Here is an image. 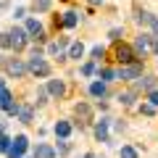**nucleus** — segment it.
<instances>
[{
    "label": "nucleus",
    "instance_id": "f257e3e1",
    "mask_svg": "<svg viewBox=\"0 0 158 158\" xmlns=\"http://www.w3.org/2000/svg\"><path fill=\"white\" fill-rule=\"evenodd\" d=\"M27 69L34 74V77H50V63H48L42 56H32L29 63H27Z\"/></svg>",
    "mask_w": 158,
    "mask_h": 158
},
{
    "label": "nucleus",
    "instance_id": "f03ea898",
    "mask_svg": "<svg viewBox=\"0 0 158 158\" xmlns=\"http://www.w3.org/2000/svg\"><path fill=\"white\" fill-rule=\"evenodd\" d=\"M142 77V63L135 61V63H124V66L116 71V79H137Z\"/></svg>",
    "mask_w": 158,
    "mask_h": 158
},
{
    "label": "nucleus",
    "instance_id": "7ed1b4c3",
    "mask_svg": "<svg viewBox=\"0 0 158 158\" xmlns=\"http://www.w3.org/2000/svg\"><path fill=\"white\" fill-rule=\"evenodd\" d=\"M113 56H116V61L124 66V63H135L137 61V56H135V50H132L129 45H124V42H118L116 45V50H113Z\"/></svg>",
    "mask_w": 158,
    "mask_h": 158
},
{
    "label": "nucleus",
    "instance_id": "20e7f679",
    "mask_svg": "<svg viewBox=\"0 0 158 158\" xmlns=\"http://www.w3.org/2000/svg\"><path fill=\"white\" fill-rule=\"evenodd\" d=\"M8 34H11V48H13V50H21V48H27V42H29V32H27V29L13 27Z\"/></svg>",
    "mask_w": 158,
    "mask_h": 158
},
{
    "label": "nucleus",
    "instance_id": "39448f33",
    "mask_svg": "<svg viewBox=\"0 0 158 158\" xmlns=\"http://www.w3.org/2000/svg\"><path fill=\"white\" fill-rule=\"evenodd\" d=\"M0 63L6 66V71L11 74V77H24V74L29 71V69L24 66L21 61H11V58H3V56H0Z\"/></svg>",
    "mask_w": 158,
    "mask_h": 158
},
{
    "label": "nucleus",
    "instance_id": "423d86ee",
    "mask_svg": "<svg viewBox=\"0 0 158 158\" xmlns=\"http://www.w3.org/2000/svg\"><path fill=\"white\" fill-rule=\"evenodd\" d=\"M24 153H27V137L19 135L16 140L11 142V150H8V158H24Z\"/></svg>",
    "mask_w": 158,
    "mask_h": 158
},
{
    "label": "nucleus",
    "instance_id": "0eeeda50",
    "mask_svg": "<svg viewBox=\"0 0 158 158\" xmlns=\"http://www.w3.org/2000/svg\"><path fill=\"white\" fill-rule=\"evenodd\" d=\"M0 108H3V111H8L11 116H16V113H19V106H13V95H11L8 90L0 92Z\"/></svg>",
    "mask_w": 158,
    "mask_h": 158
},
{
    "label": "nucleus",
    "instance_id": "6e6552de",
    "mask_svg": "<svg viewBox=\"0 0 158 158\" xmlns=\"http://www.w3.org/2000/svg\"><path fill=\"white\" fill-rule=\"evenodd\" d=\"M156 85H158V79L156 77H137V82H135V92L137 90H156Z\"/></svg>",
    "mask_w": 158,
    "mask_h": 158
},
{
    "label": "nucleus",
    "instance_id": "1a4fd4ad",
    "mask_svg": "<svg viewBox=\"0 0 158 158\" xmlns=\"http://www.w3.org/2000/svg\"><path fill=\"white\" fill-rule=\"evenodd\" d=\"M74 113H77L79 121H92V108L87 106V103H77V106H74Z\"/></svg>",
    "mask_w": 158,
    "mask_h": 158
},
{
    "label": "nucleus",
    "instance_id": "9d476101",
    "mask_svg": "<svg viewBox=\"0 0 158 158\" xmlns=\"http://www.w3.org/2000/svg\"><path fill=\"white\" fill-rule=\"evenodd\" d=\"M48 92H50L53 98H63L66 87H63V82H61V79H50V82H48Z\"/></svg>",
    "mask_w": 158,
    "mask_h": 158
},
{
    "label": "nucleus",
    "instance_id": "9b49d317",
    "mask_svg": "<svg viewBox=\"0 0 158 158\" xmlns=\"http://www.w3.org/2000/svg\"><path fill=\"white\" fill-rule=\"evenodd\" d=\"M135 48L142 53V56H145V53L153 48V37H148V34H140V37H137V42H135Z\"/></svg>",
    "mask_w": 158,
    "mask_h": 158
},
{
    "label": "nucleus",
    "instance_id": "f8f14e48",
    "mask_svg": "<svg viewBox=\"0 0 158 158\" xmlns=\"http://www.w3.org/2000/svg\"><path fill=\"white\" fill-rule=\"evenodd\" d=\"M77 24H79V13H77V11H69V13H63V19H61V27L74 29Z\"/></svg>",
    "mask_w": 158,
    "mask_h": 158
},
{
    "label": "nucleus",
    "instance_id": "ddd939ff",
    "mask_svg": "<svg viewBox=\"0 0 158 158\" xmlns=\"http://www.w3.org/2000/svg\"><path fill=\"white\" fill-rule=\"evenodd\" d=\"M95 137H98L100 142L108 140V118H100V121H98V127H95Z\"/></svg>",
    "mask_w": 158,
    "mask_h": 158
},
{
    "label": "nucleus",
    "instance_id": "4468645a",
    "mask_svg": "<svg viewBox=\"0 0 158 158\" xmlns=\"http://www.w3.org/2000/svg\"><path fill=\"white\" fill-rule=\"evenodd\" d=\"M34 158H56V150L50 145H37L34 148Z\"/></svg>",
    "mask_w": 158,
    "mask_h": 158
},
{
    "label": "nucleus",
    "instance_id": "2eb2a0df",
    "mask_svg": "<svg viewBox=\"0 0 158 158\" xmlns=\"http://www.w3.org/2000/svg\"><path fill=\"white\" fill-rule=\"evenodd\" d=\"M90 95L92 98H103L106 95V82H92L90 85Z\"/></svg>",
    "mask_w": 158,
    "mask_h": 158
},
{
    "label": "nucleus",
    "instance_id": "dca6fc26",
    "mask_svg": "<svg viewBox=\"0 0 158 158\" xmlns=\"http://www.w3.org/2000/svg\"><path fill=\"white\" fill-rule=\"evenodd\" d=\"M56 135L66 140V137L71 135V124H69V121H58V124H56Z\"/></svg>",
    "mask_w": 158,
    "mask_h": 158
},
{
    "label": "nucleus",
    "instance_id": "f3484780",
    "mask_svg": "<svg viewBox=\"0 0 158 158\" xmlns=\"http://www.w3.org/2000/svg\"><path fill=\"white\" fill-rule=\"evenodd\" d=\"M50 3L53 0H32V8H34V13H45L50 8Z\"/></svg>",
    "mask_w": 158,
    "mask_h": 158
},
{
    "label": "nucleus",
    "instance_id": "a211bd4d",
    "mask_svg": "<svg viewBox=\"0 0 158 158\" xmlns=\"http://www.w3.org/2000/svg\"><path fill=\"white\" fill-rule=\"evenodd\" d=\"M27 32L29 34H42V24H40L37 19H29L27 21Z\"/></svg>",
    "mask_w": 158,
    "mask_h": 158
},
{
    "label": "nucleus",
    "instance_id": "6ab92c4d",
    "mask_svg": "<svg viewBox=\"0 0 158 158\" xmlns=\"http://www.w3.org/2000/svg\"><path fill=\"white\" fill-rule=\"evenodd\" d=\"M19 118H21L24 124H29V121H32V108L29 106H24V108H19V113H16Z\"/></svg>",
    "mask_w": 158,
    "mask_h": 158
},
{
    "label": "nucleus",
    "instance_id": "aec40b11",
    "mask_svg": "<svg viewBox=\"0 0 158 158\" xmlns=\"http://www.w3.org/2000/svg\"><path fill=\"white\" fill-rule=\"evenodd\" d=\"M82 53H85V45L82 42H74L71 50H69V58H82Z\"/></svg>",
    "mask_w": 158,
    "mask_h": 158
},
{
    "label": "nucleus",
    "instance_id": "412c9836",
    "mask_svg": "<svg viewBox=\"0 0 158 158\" xmlns=\"http://www.w3.org/2000/svg\"><path fill=\"white\" fill-rule=\"evenodd\" d=\"M118 156H121V158H137V150H135V148H132V145H124V148H121V153H118Z\"/></svg>",
    "mask_w": 158,
    "mask_h": 158
},
{
    "label": "nucleus",
    "instance_id": "4be33fe9",
    "mask_svg": "<svg viewBox=\"0 0 158 158\" xmlns=\"http://www.w3.org/2000/svg\"><path fill=\"white\" fill-rule=\"evenodd\" d=\"M11 142H13L11 137H6L3 132H0V150H6V153H8V150H11Z\"/></svg>",
    "mask_w": 158,
    "mask_h": 158
},
{
    "label": "nucleus",
    "instance_id": "5701e85b",
    "mask_svg": "<svg viewBox=\"0 0 158 158\" xmlns=\"http://www.w3.org/2000/svg\"><path fill=\"white\" fill-rule=\"evenodd\" d=\"M118 100L124 103V106H132V103H135V92H121V95H118Z\"/></svg>",
    "mask_w": 158,
    "mask_h": 158
},
{
    "label": "nucleus",
    "instance_id": "b1692460",
    "mask_svg": "<svg viewBox=\"0 0 158 158\" xmlns=\"http://www.w3.org/2000/svg\"><path fill=\"white\" fill-rule=\"evenodd\" d=\"M100 77H103V82H111V79H116V71H113V69H103Z\"/></svg>",
    "mask_w": 158,
    "mask_h": 158
},
{
    "label": "nucleus",
    "instance_id": "393cba45",
    "mask_svg": "<svg viewBox=\"0 0 158 158\" xmlns=\"http://www.w3.org/2000/svg\"><path fill=\"white\" fill-rule=\"evenodd\" d=\"M148 103H150L153 108H158V90H150V92H148Z\"/></svg>",
    "mask_w": 158,
    "mask_h": 158
},
{
    "label": "nucleus",
    "instance_id": "a878e982",
    "mask_svg": "<svg viewBox=\"0 0 158 158\" xmlns=\"http://www.w3.org/2000/svg\"><path fill=\"white\" fill-rule=\"evenodd\" d=\"M82 74H85V77H92V74H95V63H85V66H82Z\"/></svg>",
    "mask_w": 158,
    "mask_h": 158
},
{
    "label": "nucleus",
    "instance_id": "bb28decb",
    "mask_svg": "<svg viewBox=\"0 0 158 158\" xmlns=\"http://www.w3.org/2000/svg\"><path fill=\"white\" fill-rule=\"evenodd\" d=\"M150 13H137V24H150Z\"/></svg>",
    "mask_w": 158,
    "mask_h": 158
},
{
    "label": "nucleus",
    "instance_id": "cd10ccee",
    "mask_svg": "<svg viewBox=\"0 0 158 158\" xmlns=\"http://www.w3.org/2000/svg\"><path fill=\"white\" fill-rule=\"evenodd\" d=\"M0 45H3V48H11V34H0Z\"/></svg>",
    "mask_w": 158,
    "mask_h": 158
},
{
    "label": "nucleus",
    "instance_id": "c85d7f7f",
    "mask_svg": "<svg viewBox=\"0 0 158 158\" xmlns=\"http://www.w3.org/2000/svg\"><path fill=\"white\" fill-rule=\"evenodd\" d=\"M121 37H124V32H121V29H111V40H116V42H118Z\"/></svg>",
    "mask_w": 158,
    "mask_h": 158
},
{
    "label": "nucleus",
    "instance_id": "c756f323",
    "mask_svg": "<svg viewBox=\"0 0 158 158\" xmlns=\"http://www.w3.org/2000/svg\"><path fill=\"white\" fill-rule=\"evenodd\" d=\"M48 100V90H40L37 92V103H45Z\"/></svg>",
    "mask_w": 158,
    "mask_h": 158
},
{
    "label": "nucleus",
    "instance_id": "7c9ffc66",
    "mask_svg": "<svg viewBox=\"0 0 158 158\" xmlns=\"http://www.w3.org/2000/svg\"><path fill=\"white\" fill-rule=\"evenodd\" d=\"M103 56V45H95L92 48V58H100Z\"/></svg>",
    "mask_w": 158,
    "mask_h": 158
},
{
    "label": "nucleus",
    "instance_id": "2f4dec72",
    "mask_svg": "<svg viewBox=\"0 0 158 158\" xmlns=\"http://www.w3.org/2000/svg\"><path fill=\"white\" fill-rule=\"evenodd\" d=\"M150 27H153V34H156V40H158V19L156 16L150 19Z\"/></svg>",
    "mask_w": 158,
    "mask_h": 158
},
{
    "label": "nucleus",
    "instance_id": "473e14b6",
    "mask_svg": "<svg viewBox=\"0 0 158 158\" xmlns=\"http://www.w3.org/2000/svg\"><path fill=\"white\" fill-rule=\"evenodd\" d=\"M140 111H142V113H145V116H150V113H153V111H156V108H153V106H150V103H148V106H142V108H140Z\"/></svg>",
    "mask_w": 158,
    "mask_h": 158
},
{
    "label": "nucleus",
    "instance_id": "72a5a7b5",
    "mask_svg": "<svg viewBox=\"0 0 158 158\" xmlns=\"http://www.w3.org/2000/svg\"><path fill=\"white\" fill-rule=\"evenodd\" d=\"M58 153H69V142H61L58 145Z\"/></svg>",
    "mask_w": 158,
    "mask_h": 158
},
{
    "label": "nucleus",
    "instance_id": "f704fd0d",
    "mask_svg": "<svg viewBox=\"0 0 158 158\" xmlns=\"http://www.w3.org/2000/svg\"><path fill=\"white\" fill-rule=\"evenodd\" d=\"M153 50H156V53H158V40H153Z\"/></svg>",
    "mask_w": 158,
    "mask_h": 158
},
{
    "label": "nucleus",
    "instance_id": "c9c22d12",
    "mask_svg": "<svg viewBox=\"0 0 158 158\" xmlns=\"http://www.w3.org/2000/svg\"><path fill=\"white\" fill-rule=\"evenodd\" d=\"M90 3H92V6H100V3H103V0H90Z\"/></svg>",
    "mask_w": 158,
    "mask_h": 158
},
{
    "label": "nucleus",
    "instance_id": "e433bc0d",
    "mask_svg": "<svg viewBox=\"0 0 158 158\" xmlns=\"http://www.w3.org/2000/svg\"><path fill=\"white\" fill-rule=\"evenodd\" d=\"M85 158H98V156H95V153H87V156H85Z\"/></svg>",
    "mask_w": 158,
    "mask_h": 158
},
{
    "label": "nucleus",
    "instance_id": "4c0bfd02",
    "mask_svg": "<svg viewBox=\"0 0 158 158\" xmlns=\"http://www.w3.org/2000/svg\"><path fill=\"white\" fill-rule=\"evenodd\" d=\"M3 90H6V87H3V79H0V92H3Z\"/></svg>",
    "mask_w": 158,
    "mask_h": 158
},
{
    "label": "nucleus",
    "instance_id": "58836bf2",
    "mask_svg": "<svg viewBox=\"0 0 158 158\" xmlns=\"http://www.w3.org/2000/svg\"><path fill=\"white\" fill-rule=\"evenodd\" d=\"M3 6H6V3H0V8H3Z\"/></svg>",
    "mask_w": 158,
    "mask_h": 158
}]
</instances>
